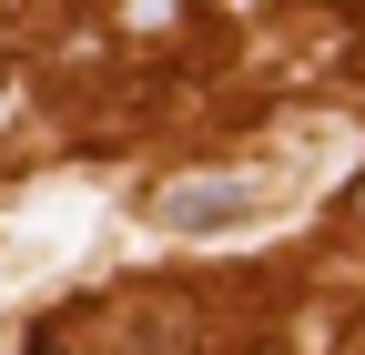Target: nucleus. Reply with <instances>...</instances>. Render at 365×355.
<instances>
[{
  "label": "nucleus",
  "instance_id": "2",
  "mask_svg": "<svg viewBox=\"0 0 365 355\" xmlns=\"http://www.w3.org/2000/svg\"><path fill=\"white\" fill-rule=\"evenodd\" d=\"M31 355H61V345H31Z\"/></svg>",
  "mask_w": 365,
  "mask_h": 355
},
{
  "label": "nucleus",
  "instance_id": "1",
  "mask_svg": "<svg viewBox=\"0 0 365 355\" xmlns=\"http://www.w3.org/2000/svg\"><path fill=\"white\" fill-rule=\"evenodd\" d=\"M153 213H163V224H182V234H203V224H254L264 193H244V183H173Z\"/></svg>",
  "mask_w": 365,
  "mask_h": 355
},
{
  "label": "nucleus",
  "instance_id": "3",
  "mask_svg": "<svg viewBox=\"0 0 365 355\" xmlns=\"http://www.w3.org/2000/svg\"><path fill=\"white\" fill-rule=\"evenodd\" d=\"M355 213H365V183H355Z\"/></svg>",
  "mask_w": 365,
  "mask_h": 355
}]
</instances>
